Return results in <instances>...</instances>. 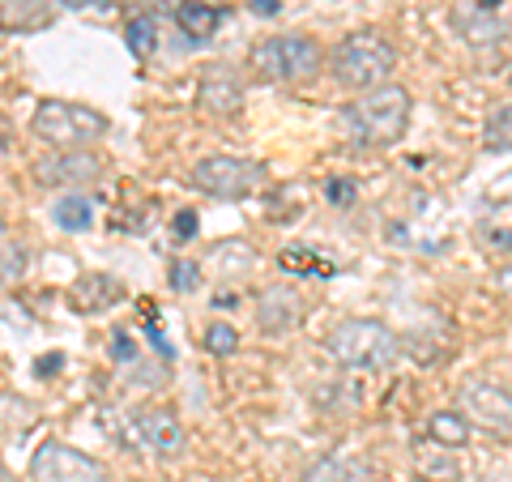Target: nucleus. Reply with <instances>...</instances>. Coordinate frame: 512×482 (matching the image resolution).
<instances>
[{
  "label": "nucleus",
  "instance_id": "obj_12",
  "mask_svg": "<svg viewBox=\"0 0 512 482\" xmlns=\"http://www.w3.org/2000/svg\"><path fill=\"white\" fill-rule=\"evenodd\" d=\"M256 325H261L265 333H291L303 325V299L299 291H291V286H265L261 295H256Z\"/></svg>",
  "mask_w": 512,
  "mask_h": 482
},
{
  "label": "nucleus",
  "instance_id": "obj_1",
  "mask_svg": "<svg viewBox=\"0 0 512 482\" xmlns=\"http://www.w3.org/2000/svg\"><path fill=\"white\" fill-rule=\"evenodd\" d=\"M410 107V90L384 82L376 90L355 94V103H346L342 111V124L355 146H393L410 128Z\"/></svg>",
  "mask_w": 512,
  "mask_h": 482
},
{
  "label": "nucleus",
  "instance_id": "obj_26",
  "mask_svg": "<svg viewBox=\"0 0 512 482\" xmlns=\"http://www.w3.org/2000/svg\"><path fill=\"white\" fill-rule=\"evenodd\" d=\"M22 269H26V252L18 244H5V239H0V286L22 278Z\"/></svg>",
  "mask_w": 512,
  "mask_h": 482
},
{
  "label": "nucleus",
  "instance_id": "obj_14",
  "mask_svg": "<svg viewBox=\"0 0 512 482\" xmlns=\"http://www.w3.org/2000/svg\"><path fill=\"white\" fill-rule=\"evenodd\" d=\"M453 26L461 30V39L474 43V47H491L504 39V22L495 18V13H487L478 0H457L453 5Z\"/></svg>",
  "mask_w": 512,
  "mask_h": 482
},
{
  "label": "nucleus",
  "instance_id": "obj_35",
  "mask_svg": "<svg viewBox=\"0 0 512 482\" xmlns=\"http://www.w3.org/2000/svg\"><path fill=\"white\" fill-rule=\"evenodd\" d=\"M491 482H512V478H500V474H491Z\"/></svg>",
  "mask_w": 512,
  "mask_h": 482
},
{
  "label": "nucleus",
  "instance_id": "obj_9",
  "mask_svg": "<svg viewBox=\"0 0 512 482\" xmlns=\"http://www.w3.org/2000/svg\"><path fill=\"white\" fill-rule=\"evenodd\" d=\"M39 184L47 188H69V192H86L103 180V158L94 150H56L52 158L35 163Z\"/></svg>",
  "mask_w": 512,
  "mask_h": 482
},
{
  "label": "nucleus",
  "instance_id": "obj_37",
  "mask_svg": "<svg viewBox=\"0 0 512 482\" xmlns=\"http://www.w3.org/2000/svg\"><path fill=\"white\" fill-rule=\"evenodd\" d=\"M508 82H512V73H508Z\"/></svg>",
  "mask_w": 512,
  "mask_h": 482
},
{
  "label": "nucleus",
  "instance_id": "obj_19",
  "mask_svg": "<svg viewBox=\"0 0 512 482\" xmlns=\"http://www.w3.org/2000/svg\"><path fill=\"white\" fill-rule=\"evenodd\" d=\"M52 222L60 231H86L94 222V205L90 197H82V192H69V197H60L52 205Z\"/></svg>",
  "mask_w": 512,
  "mask_h": 482
},
{
  "label": "nucleus",
  "instance_id": "obj_13",
  "mask_svg": "<svg viewBox=\"0 0 512 482\" xmlns=\"http://www.w3.org/2000/svg\"><path fill=\"white\" fill-rule=\"evenodd\" d=\"M124 295H128V291H124V282H120V278H111V273H82V278L69 286L73 312H82V316H103V312L116 308Z\"/></svg>",
  "mask_w": 512,
  "mask_h": 482
},
{
  "label": "nucleus",
  "instance_id": "obj_32",
  "mask_svg": "<svg viewBox=\"0 0 512 482\" xmlns=\"http://www.w3.org/2000/svg\"><path fill=\"white\" fill-rule=\"evenodd\" d=\"M252 13H261V18H274V13L282 9V0H248Z\"/></svg>",
  "mask_w": 512,
  "mask_h": 482
},
{
  "label": "nucleus",
  "instance_id": "obj_36",
  "mask_svg": "<svg viewBox=\"0 0 512 482\" xmlns=\"http://www.w3.org/2000/svg\"><path fill=\"white\" fill-rule=\"evenodd\" d=\"M0 239H5V222H0Z\"/></svg>",
  "mask_w": 512,
  "mask_h": 482
},
{
  "label": "nucleus",
  "instance_id": "obj_24",
  "mask_svg": "<svg viewBox=\"0 0 512 482\" xmlns=\"http://www.w3.org/2000/svg\"><path fill=\"white\" fill-rule=\"evenodd\" d=\"M205 350H210V355H235L239 350V329L235 325H227V320H214L210 329H205Z\"/></svg>",
  "mask_w": 512,
  "mask_h": 482
},
{
  "label": "nucleus",
  "instance_id": "obj_6",
  "mask_svg": "<svg viewBox=\"0 0 512 482\" xmlns=\"http://www.w3.org/2000/svg\"><path fill=\"white\" fill-rule=\"evenodd\" d=\"M188 184L214 201H248L265 184V167L239 154H210L188 171Z\"/></svg>",
  "mask_w": 512,
  "mask_h": 482
},
{
  "label": "nucleus",
  "instance_id": "obj_21",
  "mask_svg": "<svg viewBox=\"0 0 512 482\" xmlns=\"http://www.w3.org/2000/svg\"><path fill=\"white\" fill-rule=\"evenodd\" d=\"M303 482H363V465L342 461V457H325V461L308 465Z\"/></svg>",
  "mask_w": 512,
  "mask_h": 482
},
{
  "label": "nucleus",
  "instance_id": "obj_25",
  "mask_svg": "<svg viewBox=\"0 0 512 482\" xmlns=\"http://www.w3.org/2000/svg\"><path fill=\"white\" fill-rule=\"evenodd\" d=\"M487 150H512V103L487 120Z\"/></svg>",
  "mask_w": 512,
  "mask_h": 482
},
{
  "label": "nucleus",
  "instance_id": "obj_2",
  "mask_svg": "<svg viewBox=\"0 0 512 482\" xmlns=\"http://www.w3.org/2000/svg\"><path fill=\"white\" fill-rule=\"evenodd\" d=\"M329 69H333V82L350 94H363V90H376L393 77L397 69V47L380 35V30H355L346 35L329 56Z\"/></svg>",
  "mask_w": 512,
  "mask_h": 482
},
{
  "label": "nucleus",
  "instance_id": "obj_4",
  "mask_svg": "<svg viewBox=\"0 0 512 482\" xmlns=\"http://www.w3.org/2000/svg\"><path fill=\"white\" fill-rule=\"evenodd\" d=\"M248 64L261 82H278V86H299L325 69V47L312 35H274L261 39L248 52Z\"/></svg>",
  "mask_w": 512,
  "mask_h": 482
},
{
  "label": "nucleus",
  "instance_id": "obj_23",
  "mask_svg": "<svg viewBox=\"0 0 512 482\" xmlns=\"http://www.w3.org/2000/svg\"><path fill=\"white\" fill-rule=\"evenodd\" d=\"M167 282H171V291H175V295L201 291V265H197V261H184V256H175L171 269H167Z\"/></svg>",
  "mask_w": 512,
  "mask_h": 482
},
{
  "label": "nucleus",
  "instance_id": "obj_33",
  "mask_svg": "<svg viewBox=\"0 0 512 482\" xmlns=\"http://www.w3.org/2000/svg\"><path fill=\"white\" fill-rule=\"evenodd\" d=\"M60 363H64V359H60V355H43V359H39V363H35V372H39V376H43V380H47V372H60Z\"/></svg>",
  "mask_w": 512,
  "mask_h": 482
},
{
  "label": "nucleus",
  "instance_id": "obj_34",
  "mask_svg": "<svg viewBox=\"0 0 512 482\" xmlns=\"http://www.w3.org/2000/svg\"><path fill=\"white\" fill-rule=\"evenodd\" d=\"M478 5H483L487 13H500V5H504V0H478Z\"/></svg>",
  "mask_w": 512,
  "mask_h": 482
},
{
  "label": "nucleus",
  "instance_id": "obj_15",
  "mask_svg": "<svg viewBox=\"0 0 512 482\" xmlns=\"http://www.w3.org/2000/svg\"><path fill=\"white\" fill-rule=\"evenodd\" d=\"M52 0H0V30L9 35H35L52 26Z\"/></svg>",
  "mask_w": 512,
  "mask_h": 482
},
{
  "label": "nucleus",
  "instance_id": "obj_17",
  "mask_svg": "<svg viewBox=\"0 0 512 482\" xmlns=\"http://www.w3.org/2000/svg\"><path fill=\"white\" fill-rule=\"evenodd\" d=\"M171 18H175V26H180L192 43H201V39H210L214 30H218L222 13H218L214 5H205V0H184V5L175 9Z\"/></svg>",
  "mask_w": 512,
  "mask_h": 482
},
{
  "label": "nucleus",
  "instance_id": "obj_27",
  "mask_svg": "<svg viewBox=\"0 0 512 482\" xmlns=\"http://www.w3.org/2000/svg\"><path fill=\"white\" fill-rule=\"evenodd\" d=\"M197 227H201V218H197V210H180V214H175V218H171V235H175V239H180V244H184V239H192V235H197Z\"/></svg>",
  "mask_w": 512,
  "mask_h": 482
},
{
  "label": "nucleus",
  "instance_id": "obj_10",
  "mask_svg": "<svg viewBox=\"0 0 512 482\" xmlns=\"http://www.w3.org/2000/svg\"><path fill=\"white\" fill-rule=\"evenodd\" d=\"M197 107L205 116H218V120L239 116V107H244V82H239V73L231 64H205L201 69Z\"/></svg>",
  "mask_w": 512,
  "mask_h": 482
},
{
  "label": "nucleus",
  "instance_id": "obj_31",
  "mask_svg": "<svg viewBox=\"0 0 512 482\" xmlns=\"http://www.w3.org/2000/svg\"><path fill=\"white\" fill-rule=\"evenodd\" d=\"M487 248H495V252H512V231H487Z\"/></svg>",
  "mask_w": 512,
  "mask_h": 482
},
{
  "label": "nucleus",
  "instance_id": "obj_11",
  "mask_svg": "<svg viewBox=\"0 0 512 482\" xmlns=\"http://www.w3.org/2000/svg\"><path fill=\"white\" fill-rule=\"evenodd\" d=\"M137 431H141V440L150 444V453H158V457H180L184 444H188V431L171 406L137 410Z\"/></svg>",
  "mask_w": 512,
  "mask_h": 482
},
{
  "label": "nucleus",
  "instance_id": "obj_22",
  "mask_svg": "<svg viewBox=\"0 0 512 482\" xmlns=\"http://www.w3.org/2000/svg\"><path fill=\"white\" fill-rule=\"evenodd\" d=\"M278 265L291 273H312V278H333V261H320L312 248H286L278 256Z\"/></svg>",
  "mask_w": 512,
  "mask_h": 482
},
{
  "label": "nucleus",
  "instance_id": "obj_5",
  "mask_svg": "<svg viewBox=\"0 0 512 482\" xmlns=\"http://www.w3.org/2000/svg\"><path fill=\"white\" fill-rule=\"evenodd\" d=\"M30 133L52 150H86L90 141H99L107 133V116L86 103L69 99H43L30 116Z\"/></svg>",
  "mask_w": 512,
  "mask_h": 482
},
{
  "label": "nucleus",
  "instance_id": "obj_18",
  "mask_svg": "<svg viewBox=\"0 0 512 482\" xmlns=\"http://www.w3.org/2000/svg\"><path fill=\"white\" fill-rule=\"evenodd\" d=\"M124 43L137 60H150L158 52V18H150V13H133V18L124 22Z\"/></svg>",
  "mask_w": 512,
  "mask_h": 482
},
{
  "label": "nucleus",
  "instance_id": "obj_28",
  "mask_svg": "<svg viewBox=\"0 0 512 482\" xmlns=\"http://www.w3.org/2000/svg\"><path fill=\"white\" fill-rule=\"evenodd\" d=\"M325 197H329V205H355L359 188L350 184V180H329V184H325Z\"/></svg>",
  "mask_w": 512,
  "mask_h": 482
},
{
  "label": "nucleus",
  "instance_id": "obj_7",
  "mask_svg": "<svg viewBox=\"0 0 512 482\" xmlns=\"http://www.w3.org/2000/svg\"><path fill=\"white\" fill-rule=\"evenodd\" d=\"M457 410L470 419V427H483L487 436L512 440V393L504 384H495L487 376L466 380L457 393Z\"/></svg>",
  "mask_w": 512,
  "mask_h": 482
},
{
  "label": "nucleus",
  "instance_id": "obj_8",
  "mask_svg": "<svg viewBox=\"0 0 512 482\" xmlns=\"http://www.w3.org/2000/svg\"><path fill=\"white\" fill-rule=\"evenodd\" d=\"M30 478L35 482H107V465L60 440H47L30 457Z\"/></svg>",
  "mask_w": 512,
  "mask_h": 482
},
{
  "label": "nucleus",
  "instance_id": "obj_29",
  "mask_svg": "<svg viewBox=\"0 0 512 482\" xmlns=\"http://www.w3.org/2000/svg\"><path fill=\"white\" fill-rule=\"evenodd\" d=\"M133 13H150V18H163V13H175L184 0H128Z\"/></svg>",
  "mask_w": 512,
  "mask_h": 482
},
{
  "label": "nucleus",
  "instance_id": "obj_30",
  "mask_svg": "<svg viewBox=\"0 0 512 482\" xmlns=\"http://www.w3.org/2000/svg\"><path fill=\"white\" fill-rule=\"evenodd\" d=\"M111 359H116V363H133L137 359V342H133V337H128V333L111 337Z\"/></svg>",
  "mask_w": 512,
  "mask_h": 482
},
{
  "label": "nucleus",
  "instance_id": "obj_20",
  "mask_svg": "<svg viewBox=\"0 0 512 482\" xmlns=\"http://www.w3.org/2000/svg\"><path fill=\"white\" fill-rule=\"evenodd\" d=\"M419 474H423V482H457L461 470L453 461V448L431 444V453H419Z\"/></svg>",
  "mask_w": 512,
  "mask_h": 482
},
{
  "label": "nucleus",
  "instance_id": "obj_3",
  "mask_svg": "<svg viewBox=\"0 0 512 482\" xmlns=\"http://www.w3.org/2000/svg\"><path fill=\"white\" fill-rule=\"evenodd\" d=\"M325 350L342 367H350V372H389V367L397 363L402 342H397V333L384 325V320L350 316L325 337Z\"/></svg>",
  "mask_w": 512,
  "mask_h": 482
},
{
  "label": "nucleus",
  "instance_id": "obj_16",
  "mask_svg": "<svg viewBox=\"0 0 512 482\" xmlns=\"http://www.w3.org/2000/svg\"><path fill=\"white\" fill-rule=\"evenodd\" d=\"M427 440L440 444V448H453V453H461V448L470 444V419L461 410H436L427 419Z\"/></svg>",
  "mask_w": 512,
  "mask_h": 482
}]
</instances>
